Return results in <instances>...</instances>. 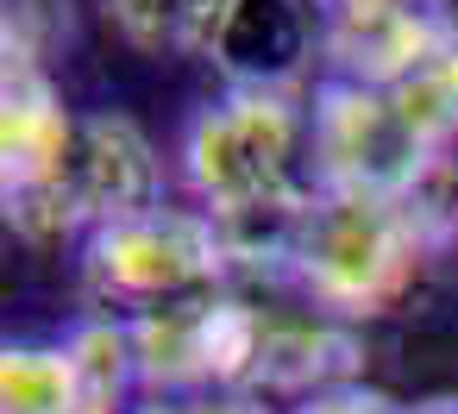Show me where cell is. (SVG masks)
I'll return each mask as SVG.
<instances>
[{"instance_id": "cell-1", "label": "cell", "mask_w": 458, "mask_h": 414, "mask_svg": "<svg viewBox=\"0 0 458 414\" xmlns=\"http://www.w3.org/2000/svg\"><path fill=\"white\" fill-rule=\"evenodd\" d=\"M182 182L201 214L245 220L308 201V101L301 95H220L182 126Z\"/></svg>"}, {"instance_id": "cell-2", "label": "cell", "mask_w": 458, "mask_h": 414, "mask_svg": "<svg viewBox=\"0 0 458 414\" xmlns=\"http://www.w3.org/2000/svg\"><path fill=\"white\" fill-rule=\"evenodd\" d=\"M420 258H427V239L402 201L314 189L295 220L289 289L358 326V320L395 308V295L414 283Z\"/></svg>"}, {"instance_id": "cell-3", "label": "cell", "mask_w": 458, "mask_h": 414, "mask_svg": "<svg viewBox=\"0 0 458 414\" xmlns=\"http://www.w3.org/2000/svg\"><path fill=\"white\" fill-rule=\"evenodd\" d=\"M82 283L95 295V314L139 320L151 308L226 289L233 258H226V239H220L214 214L164 201V207L126 214L114 226H95L82 239Z\"/></svg>"}, {"instance_id": "cell-4", "label": "cell", "mask_w": 458, "mask_h": 414, "mask_svg": "<svg viewBox=\"0 0 458 414\" xmlns=\"http://www.w3.org/2000/svg\"><path fill=\"white\" fill-rule=\"evenodd\" d=\"M145 207H164L157 145L126 114H82L76 145H70L51 195L7 207V226L26 245H57V239H89L95 226H114V220L145 214Z\"/></svg>"}, {"instance_id": "cell-5", "label": "cell", "mask_w": 458, "mask_h": 414, "mask_svg": "<svg viewBox=\"0 0 458 414\" xmlns=\"http://www.w3.org/2000/svg\"><path fill=\"white\" fill-rule=\"evenodd\" d=\"M445 151H427L389 89L320 76L308 95V164L320 189L402 201Z\"/></svg>"}, {"instance_id": "cell-6", "label": "cell", "mask_w": 458, "mask_h": 414, "mask_svg": "<svg viewBox=\"0 0 458 414\" xmlns=\"http://www.w3.org/2000/svg\"><path fill=\"white\" fill-rule=\"evenodd\" d=\"M258 295V289H251ZM364 370V339L352 320L314 308V301H295V308H276L258 295V351H251V395H327V389H345L358 383Z\"/></svg>"}, {"instance_id": "cell-7", "label": "cell", "mask_w": 458, "mask_h": 414, "mask_svg": "<svg viewBox=\"0 0 458 414\" xmlns=\"http://www.w3.org/2000/svg\"><path fill=\"white\" fill-rule=\"evenodd\" d=\"M327 26L314 0H233V13L208 51L233 95H301L308 70L320 63Z\"/></svg>"}, {"instance_id": "cell-8", "label": "cell", "mask_w": 458, "mask_h": 414, "mask_svg": "<svg viewBox=\"0 0 458 414\" xmlns=\"http://www.w3.org/2000/svg\"><path fill=\"white\" fill-rule=\"evenodd\" d=\"M76 120L51 82L45 63H0V207H26L38 195H51L70 145H76Z\"/></svg>"}, {"instance_id": "cell-9", "label": "cell", "mask_w": 458, "mask_h": 414, "mask_svg": "<svg viewBox=\"0 0 458 414\" xmlns=\"http://www.w3.org/2000/svg\"><path fill=\"white\" fill-rule=\"evenodd\" d=\"M452 45H458V13L445 0H402V7H383L370 20L327 26L320 70L339 76V82L395 89V82H408L420 63H433Z\"/></svg>"}, {"instance_id": "cell-10", "label": "cell", "mask_w": 458, "mask_h": 414, "mask_svg": "<svg viewBox=\"0 0 458 414\" xmlns=\"http://www.w3.org/2000/svg\"><path fill=\"white\" fill-rule=\"evenodd\" d=\"M101 7L139 57H208L233 0H101Z\"/></svg>"}, {"instance_id": "cell-11", "label": "cell", "mask_w": 458, "mask_h": 414, "mask_svg": "<svg viewBox=\"0 0 458 414\" xmlns=\"http://www.w3.org/2000/svg\"><path fill=\"white\" fill-rule=\"evenodd\" d=\"M70 364H76V389H82V414H132L126 401L145 395L139 389V358H132V326L120 314H82L70 333Z\"/></svg>"}, {"instance_id": "cell-12", "label": "cell", "mask_w": 458, "mask_h": 414, "mask_svg": "<svg viewBox=\"0 0 458 414\" xmlns=\"http://www.w3.org/2000/svg\"><path fill=\"white\" fill-rule=\"evenodd\" d=\"M0 414H82L64 339H13L0 351Z\"/></svg>"}, {"instance_id": "cell-13", "label": "cell", "mask_w": 458, "mask_h": 414, "mask_svg": "<svg viewBox=\"0 0 458 414\" xmlns=\"http://www.w3.org/2000/svg\"><path fill=\"white\" fill-rule=\"evenodd\" d=\"M402 120L414 126V139L427 151H458V45L439 51L433 63H420L408 82L389 89Z\"/></svg>"}, {"instance_id": "cell-14", "label": "cell", "mask_w": 458, "mask_h": 414, "mask_svg": "<svg viewBox=\"0 0 458 414\" xmlns=\"http://www.w3.org/2000/svg\"><path fill=\"white\" fill-rule=\"evenodd\" d=\"M132 414H270L251 389H214V395H145Z\"/></svg>"}, {"instance_id": "cell-15", "label": "cell", "mask_w": 458, "mask_h": 414, "mask_svg": "<svg viewBox=\"0 0 458 414\" xmlns=\"http://www.w3.org/2000/svg\"><path fill=\"white\" fill-rule=\"evenodd\" d=\"M289 414H414V408H402V401H395V395H383V389L345 383V389H327V395H308V401H295Z\"/></svg>"}, {"instance_id": "cell-16", "label": "cell", "mask_w": 458, "mask_h": 414, "mask_svg": "<svg viewBox=\"0 0 458 414\" xmlns=\"http://www.w3.org/2000/svg\"><path fill=\"white\" fill-rule=\"evenodd\" d=\"M383 7H402V0H314L320 26H352V20H370Z\"/></svg>"}, {"instance_id": "cell-17", "label": "cell", "mask_w": 458, "mask_h": 414, "mask_svg": "<svg viewBox=\"0 0 458 414\" xmlns=\"http://www.w3.org/2000/svg\"><path fill=\"white\" fill-rule=\"evenodd\" d=\"M414 414H458V395H433V401H420Z\"/></svg>"}]
</instances>
